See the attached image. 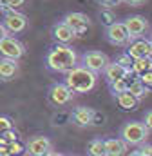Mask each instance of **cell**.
Listing matches in <instances>:
<instances>
[{
	"label": "cell",
	"instance_id": "obj_26",
	"mask_svg": "<svg viewBox=\"0 0 152 156\" xmlns=\"http://www.w3.org/2000/svg\"><path fill=\"white\" fill-rule=\"evenodd\" d=\"M140 80L143 82V85L149 89V87H152V71H149V73H145V75H141L140 76Z\"/></svg>",
	"mask_w": 152,
	"mask_h": 156
},
{
	"label": "cell",
	"instance_id": "obj_19",
	"mask_svg": "<svg viewBox=\"0 0 152 156\" xmlns=\"http://www.w3.org/2000/svg\"><path fill=\"white\" fill-rule=\"evenodd\" d=\"M149 71H152V58L145 56V58H138L132 62V73H136L138 76H141Z\"/></svg>",
	"mask_w": 152,
	"mask_h": 156
},
{
	"label": "cell",
	"instance_id": "obj_14",
	"mask_svg": "<svg viewBox=\"0 0 152 156\" xmlns=\"http://www.w3.org/2000/svg\"><path fill=\"white\" fill-rule=\"evenodd\" d=\"M149 49H150V42L149 40H134L130 45H129V49H127V55L132 58V60H138V58H149Z\"/></svg>",
	"mask_w": 152,
	"mask_h": 156
},
{
	"label": "cell",
	"instance_id": "obj_29",
	"mask_svg": "<svg viewBox=\"0 0 152 156\" xmlns=\"http://www.w3.org/2000/svg\"><path fill=\"white\" fill-rule=\"evenodd\" d=\"M7 37H9V31H7V29H5V26L0 22V42H2L4 38H7Z\"/></svg>",
	"mask_w": 152,
	"mask_h": 156
},
{
	"label": "cell",
	"instance_id": "obj_15",
	"mask_svg": "<svg viewBox=\"0 0 152 156\" xmlns=\"http://www.w3.org/2000/svg\"><path fill=\"white\" fill-rule=\"evenodd\" d=\"M16 73H18V60H11V58L0 60V80L4 82L13 80Z\"/></svg>",
	"mask_w": 152,
	"mask_h": 156
},
{
	"label": "cell",
	"instance_id": "obj_10",
	"mask_svg": "<svg viewBox=\"0 0 152 156\" xmlns=\"http://www.w3.org/2000/svg\"><path fill=\"white\" fill-rule=\"evenodd\" d=\"M64 22L74 31L78 37H81L89 29V26H91V18L87 15H83V13H67L64 16Z\"/></svg>",
	"mask_w": 152,
	"mask_h": 156
},
{
	"label": "cell",
	"instance_id": "obj_11",
	"mask_svg": "<svg viewBox=\"0 0 152 156\" xmlns=\"http://www.w3.org/2000/svg\"><path fill=\"white\" fill-rule=\"evenodd\" d=\"M125 27H127V31H129V35H130V40H138V38H141L143 33L147 31L149 22H147L145 16L134 15V16H129V18L125 20Z\"/></svg>",
	"mask_w": 152,
	"mask_h": 156
},
{
	"label": "cell",
	"instance_id": "obj_34",
	"mask_svg": "<svg viewBox=\"0 0 152 156\" xmlns=\"http://www.w3.org/2000/svg\"><path fill=\"white\" fill-rule=\"evenodd\" d=\"M150 42H152V31H150Z\"/></svg>",
	"mask_w": 152,
	"mask_h": 156
},
{
	"label": "cell",
	"instance_id": "obj_24",
	"mask_svg": "<svg viewBox=\"0 0 152 156\" xmlns=\"http://www.w3.org/2000/svg\"><path fill=\"white\" fill-rule=\"evenodd\" d=\"M11 129H13V122H11V118L0 116V134H2V133H7V131H11Z\"/></svg>",
	"mask_w": 152,
	"mask_h": 156
},
{
	"label": "cell",
	"instance_id": "obj_17",
	"mask_svg": "<svg viewBox=\"0 0 152 156\" xmlns=\"http://www.w3.org/2000/svg\"><path fill=\"white\" fill-rule=\"evenodd\" d=\"M129 73H130V71L125 69L123 66H119L118 62H111V64L107 66V69L103 71V75H105V78H107L109 83H112V82L119 80V78H125Z\"/></svg>",
	"mask_w": 152,
	"mask_h": 156
},
{
	"label": "cell",
	"instance_id": "obj_9",
	"mask_svg": "<svg viewBox=\"0 0 152 156\" xmlns=\"http://www.w3.org/2000/svg\"><path fill=\"white\" fill-rule=\"evenodd\" d=\"M107 40L112 45H125L130 42V35L125 27V22H114L107 27Z\"/></svg>",
	"mask_w": 152,
	"mask_h": 156
},
{
	"label": "cell",
	"instance_id": "obj_21",
	"mask_svg": "<svg viewBox=\"0 0 152 156\" xmlns=\"http://www.w3.org/2000/svg\"><path fill=\"white\" fill-rule=\"evenodd\" d=\"M129 93H130L134 98L141 100V98L147 94V87H145V85H143V82L138 78V80H132V82H130V85H129Z\"/></svg>",
	"mask_w": 152,
	"mask_h": 156
},
{
	"label": "cell",
	"instance_id": "obj_1",
	"mask_svg": "<svg viewBox=\"0 0 152 156\" xmlns=\"http://www.w3.org/2000/svg\"><path fill=\"white\" fill-rule=\"evenodd\" d=\"M45 66L47 69L54 71V73H69L78 66V55L71 45L65 44H56L47 51L45 56Z\"/></svg>",
	"mask_w": 152,
	"mask_h": 156
},
{
	"label": "cell",
	"instance_id": "obj_2",
	"mask_svg": "<svg viewBox=\"0 0 152 156\" xmlns=\"http://www.w3.org/2000/svg\"><path fill=\"white\" fill-rule=\"evenodd\" d=\"M96 82H98L96 73L89 71L83 66H76L65 76V83L73 93H89L96 87Z\"/></svg>",
	"mask_w": 152,
	"mask_h": 156
},
{
	"label": "cell",
	"instance_id": "obj_31",
	"mask_svg": "<svg viewBox=\"0 0 152 156\" xmlns=\"http://www.w3.org/2000/svg\"><path fill=\"white\" fill-rule=\"evenodd\" d=\"M145 125L149 127V131H152V111H149L145 115Z\"/></svg>",
	"mask_w": 152,
	"mask_h": 156
},
{
	"label": "cell",
	"instance_id": "obj_32",
	"mask_svg": "<svg viewBox=\"0 0 152 156\" xmlns=\"http://www.w3.org/2000/svg\"><path fill=\"white\" fill-rule=\"evenodd\" d=\"M127 4H130V5H141L143 2H147V0H125Z\"/></svg>",
	"mask_w": 152,
	"mask_h": 156
},
{
	"label": "cell",
	"instance_id": "obj_4",
	"mask_svg": "<svg viewBox=\"0 0 152 156\" xmlns=\"http://www.w3.org/2000/svg\"><path fill=\"white\" fill-rule=\"evenodd\" d=\"M109 64H111L109 56L105 53H102V51H87V53L81 55V66L87 67L89 71L96 73V75L103 73Z\"/></svg>",
	"mask_w": 152,
	"mask_h": 156
},
{
	"label": "cell",
	"instance_id": "obj_18",
	"mask_svg": "<svg viewBox=\"0 0 152 156\" xmlns=\"http://www.w3.org/2000/svg\"><path fill=\"white\" fill-rule=\"evenodd\" d=\"M116 100H118L119 107H121V109H125V111H132V109H136V107H138V102H140V100H138V98H134L129 91L116 94Z\"/></svg>",
	"mask_w": 152,
	"mask_h": 156
},
{
	"label": "cell",
	"instance_id": "obj_35",
	"mask_svg": "<svg viewBox=\"0 0 152 156\" xmlns=\"http://www.w3.org/2000/svg\"><path fill=\"white\" fill-rule=\"evenodd\" d=\"M119 2H125V0H119Z\"/></svg>",
	"mask_w": 152,
	"mask_h": 156
},
{
	"label": "cell",
	"instance_id": "obj_3",
	"mask_svg": "<svg viewBox=\"0 0 152 156\" xmlns=\"http://www.w3.org/2000/svg\"><path fill=\"white\" fill-rule=\"evenodd\" d=\"M149 138V127L143 122H127L121 127V140L127 145H141Z\"/></svg>",
	"mask_w": 152,
	"mask_h": 156
},
{
	"label": "cell",
	"instance_id": "obj_20",
	"mask_svg": "<svg viewBox=\"0 0 152 156\" xmlns=\"http://www.w3.org/2000/svg\"><path fill=\"white\" fill-rule=\"evenodd\" d=\"M87 154L89 156H105V140L94 138L87 145Z\"/></svg>",
	"mask_w": 152,
	"mask_h": 156
},
{
	"label": "cell",
	"instance_id": "obj_23",
	"mask_svg": "<svg viewBox=\"0 0 152 156\" xmlns=\"http://www.w3.org/2000/svg\"><path fill=\"white\" fill-rule=\"evenodd\" d=\"M116 62H118L119 66H123L125 69H129V71H130V67H132V62H134V60H132V58H130V56H129V55L125 53V55L118 56V58H116Z\"/></svg>",
	"mask_w": 152,
	"mask_h": 156
},
{
	"label": "cell",
	"instance_id": "obj_16",
	"mask_svg": "<svg viewBox=\"0 0 152 156\" xmlns=\"http://www.w3.org/2000/svg\"><path fill=\"white\" fill-rule=\"evenodd\" d=\"M127 153V144L121 138L105 140V156H123Z\"/></svg>",
	"mask_w": 152,
	"mask_h": 156
},
{
	"label": "cell",
	"instance_id": "obj_6",
	"mask_svg": "<svg viewBox=\"0 0 152 156\" xmlns=\"http://www.w3.org/2000/svg\"><path fill=\"white\" fill-rule=\"evenodd\" d=\"M26 53V47L20 40L7 37L0 42V56L2 58H11V60H20Z\"/></svg>",
	"mask_w": 152,
	"mask_h": 156
},
{
	"label": "cell",
	"instance_id": "obj_27",
	"mask_svg": "<svg viewBox=\"0 0 152 156\" xmlns=\"http://www.w3.org/2000/svg\"><path fill=\"white\" fill-rule=\"evenodd\" d=\"M26 0H2V4H5L9 9H15V7H18V5H22Z\"/></svg>",
	"mask_w": 152,
	"mask_h": 156
},
{
	"label": "cell",
	"instance_id": "obj_13",
	"mask_svg": "<svg viewBox=\"0 0 152 156\" xmlns=\"http://www.w3.org/2000/svg\"><path fill=\"white\" fill-rule=\"evenodd\" d=\"M53 38L56 40L58 44H65V45H69L71 42L74 38H78V35H76L74 31L62 20V22H58V24H54L53 26Z\"/></svg>",
	"mask_w": 152,
	"mask_h": 156
},
{
	"label": "cell",
	"instance_id": "obj_22",
	"mask_svg": "<svg viewBox=\"0 0 152 156\" xmlns=\"http://www.w3.org/2000/svg\"><path fill=\"white\" fill-rule=\"evenodd\" d=\"M129 75H130V73H129ZM129 75H127L125 78H119V80H116V82L111 83V87H112V91H114V96L119 94V93L129 91V85H130V82H129Z\"/></svg>",
	"mask_w": 152,
	"mask_h": 156
},
{
	"label": "cell",
	"instance_id": "obj_25",
	"mask_svg": "<svg viewBox=\"0 0 152 156\" xmlns=\"http://www.w3.org/2000/svg\"><path fill=\"white\" fill-rule=\"evenodd\" d=\"M100 16H102L103 24H105L107 27H109V26H112L114 22H116V20H114V15L111 13V11H103V13H100Z\"/></svg>",
	"mask_w": 152,
	"mask_h": 156
},
{
	"label": "cell",
	"instance_id": "obj_33",
	"mask_svg": "<svg viewBox=\"0 0 152 156\" xmlns=\"http://www.w3.org/2000/svg\"><path fill=\"white\" fill-rule=\"evenodd\" d=\"M45 156H65L64 153H56V151H51V153H47Z\"/></svg>",
	"mask_w": 152,
	"mask_h": 156
},
{
	"label": "cell",
	"instance_id": "obj_8",
	"mask_svg": "<svg viewBox=\"0 0 152 156\" xmlns=\"http://www.w3.org/2000/svg\"><path fill=\"white\" fill-rule=\"evenodd\" d=\"M2 24L5 26V29L9 33L16 35V33H22L27 27V16L22 15V13H18V11H15V9H9V11H5Z\"/></svg>",
	"mask_w": 152,
	"mask_h": 156
},
{
	"label": "cell",
	"instance_id": "obj_28",
	"mask_svg": "<svg viewBox=\"0 0 152 156\" xmlns=\"http://www.w3.org/2000/svg\"><path fill=\"white\" fill-rule=\"evenodd\" d=\"M102 5H105V7H112V5H118L119 4V0H98Z\"/></svg>",
	"mask_w": 152,
	"mask_h": 156
},
{
	"label": "cell",
	"instance_id": "obj_7",
	"mask_svg": "<svg viewBox=\"0 0 152 156\" xmlns=\"http://www.w3.org/2000/svg\"><path fill=\"white\" fill-rule=\"evenodd\" d=\"M51 151H53V144L43 134H36V136L29 138L26 144V153L29 156H45Z\"/></svg>",
	"mask_w": 152,
	"mask_h": 156
},
{
	"label": "cell",
	"instance_id": "obj_5",
	"mask_svg": "<svg viewBox=\"0 0 152 156\" xmlns=\"http://www.w3.org/2000/svg\"><path fill=\"white\" fill-rule=\"evenodd\" d=\"M73 94H74V93L67 87L65 82H64V83H53L51 89L47 91V100H49L53 105L60 107V105H67V104L73 100Z\"/></svg>",
	"mask_w": 152,
	"mask_h": 156
},
{
	"label": "cell",
	"instance_id": "obj_36",
	"mask_svg": "<svg viewBox=\"0 0 152 156\" xmlns=\"http://www.w3.org/2000/svg\"><path fill=\"white\" fill-rule=\"evenodd\" d=\"M0 5H2V0H0Z\"/></svg>",
	"mask_w": 152,
	"mask_h": 156
},
{
	"label": "cell",
	"instance_id": "obj_12",
	"mask_svg": "<svg viewBox=\"0 0 152 156\" xmlns=\"http://www.w3.org/2000/svg\"><path fill=\"white\" fill-rule=\"evenodd\" d=\"M94 116H96V113L91 107H85V105L76 107L71 113V120L78 127H89V125H92L94 123Z\"/></svg>",
	"mask_w": 152,
	"mask_h": 156
},
{
	"label": "cell",
	"instance_id": "obj_30",
	"mask_svg": "<svg viewBox=\"0 0 152 156\" xmlns=\"http://www.w3.org/2000/svg\"><path fill=\"white\" fill-rule=\"evenodd\" d=\"M140 156H152V145H145L140 151Z\"/></svg>",
	"mask_w": 152,
	"mask_h": 156
}]
</instances>
